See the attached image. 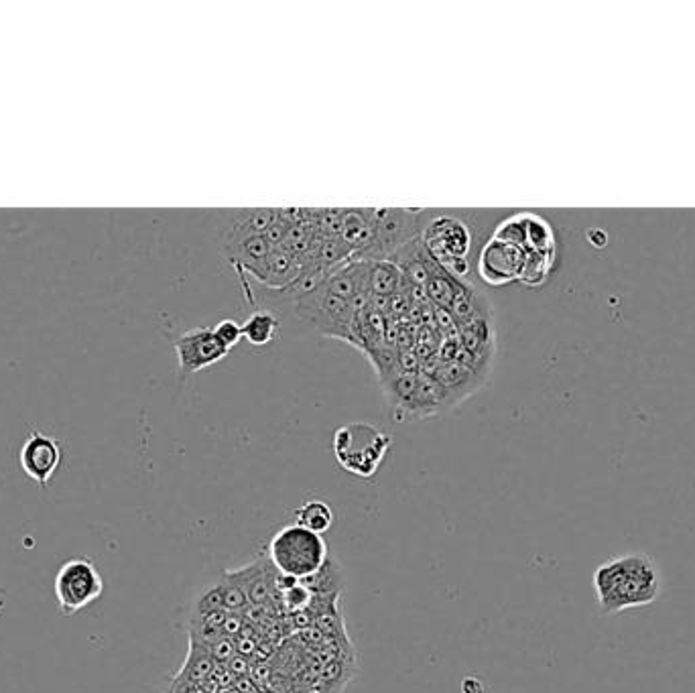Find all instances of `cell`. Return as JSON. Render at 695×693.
I'll list each match as a JSON object with an SVG mask.
<instances>
[{
  "label": "cell",
  "mask_w": 695,
  "mask_h": 693,
  "mask_svg": "<svg viewBox=\"0 0 695 693\" xmlns=\"http://www.w3.org/2000/svg\"><path fill=\"white\" fill-rule=\"evenodd\" d=\"M291 301L295 313L305 324L313 326L328 338L354 344L352 324L358 307L352 301L332 293L324 281L301 295L291 297Z\"/></svg>",
  "instance_id": "obj_4"
},
{
  "label": "cell",
  "mask_w": 695,
  "mask_h": 693,
  "mask_svg": "<svg viewBox=\"0 0 695 693\" xmlns=\"http://www.w3.org/2000/svg\"><path fill=\"white\" fill-rule=\"evenodd\" d=\"M454 275H450L444 267H439L431 273L427 285H425V293L427 297L437 303L439 307H444V309H450L454 299H456V293H458V283L452 279Z\"/></svg>",
  "instance_id": "obj_18"
},
{
  "label": "cell",
  "mask_w": 695,
  "mask_h": 693,
  "mask_svg": "<svg viewBox=\"0 0 695 693\" xmlns=\"http://www.w3.org/2000/svg\"><path fill=\"white\" fill-rule=\"evenodd\" d=\"M368 263V293L374 297H391L401 293L405 285L403 271L391 261H366Z\"/></svg>",
  "instance_id": "obj_14"
},
{
  "label": "cell",
  "mask_w": 695,
  "mask_h": 693,
  "mask_svg": "<svg viewBox=\"0 0 695 693\" xmlns=\"http://www.w3.org/2000/svg\"><path fill=\"white\" fill-rule=\"evenodd\" d=\"M472 240L470 226L462 218L448 214H431L421 234V242L433 261L460 279L470 273Z\"/></svg>",
  "instance_id": "obj_5"
},
{
  "label": "cell",
  "mask_w": 695,
  "mask_h": 693,
  "mask_svg": "<svg viewBox=\"0 0 695 693\" xmlns=\"http://www.w3.org/2000/svg\"><path fill=\"white\" fill-rule=\"evenodd\" d=\"M435 381L441 385V389L446 391L450 407L464 401L468 395H472L480 383L478 376L472 370H466L460 364H446L437 370Z\"/></svg>",
  "instance_id": "obj_13"
},
{
  "label": "cell",
  "mask_w": 695,
  "mask_h": 693,
  "mask_svg": "<svg viewBox=\"0 0 695 693\" xmlns=\"http://www.w3.org/2000/svg\"><path fill=\"white\" fill-rule=\"evenodd\" d=\"M295 519H297V525H301L313 533H318V535L328 533L334 525L332 507L320 498L305 500L301 507L295 511Z\"/></svg>",
  "instance_id": "obj_17"
},
{
  "label": "cell",
  "mask_w": 695,
  "mask_h": 693,
  "mask_svg": "<svg viewBox=\"0 0 695 693\" xmlns=\"http://www.w3.org/2000/svg\"><path fill=\"white\" fill-rule=\"evenodd\" d=\"M218 588H220V594H222V606L226 612H238L242 614L244 608L248 606V598L246 594L242 592V588L232 580V576L226 572L222 576V580L218 582Z\"/></svg>",
  "instance_id": "obj_19"
},
{
  "label": "cell",
  "mask_w": 695,
  "mask_h": 693,
  "mask_svg": "<svg viewBox=\"0 0 695 693\" xmlns=\"http://www.w3.org/2000/svg\"><path fill=\"white\" fill-rule=\"evenodd\" d=\"M462 342H464V350L472 358L490 360L494 352V330L490 324V315H484V318H476L464 324Z\"/></svg>",
  "instance_id": "obj_15"
},
{
  "label": "cell",
  "mask_w": 695,
  "mask_h": 693,
  "mask_svg": "<svg viewBox=\"0 0 695 693\" xmlns=\"http://www.w3.org/2000/svg\"><path fill=\"white\" fill-rule=\"evenodd\" d=\"M525 261H527V250H523L517 244L490 236V240H486L480 248L478 277L492 287L509 285L515 281L521 283Z\"/></svg>",
  "instance_id": "obj_8"
},
{
  "label": "cell",
  "mask_w": 695,
  "mask_h": 693,
  "mask_svg": "<svg viewBox=\"0 0 695 693\" xmlns=\"http://www.w3.org/2000/svg\"><path fill=\"white\" fill-rule=\"evenodd\" d=\"M328 545L322 535L297 523L279 529L269 543V561L279 576L305 582L328 561Z\"/></svg>",
  "instance_id": "obj_2"
},
{
  "label": "cell",
  "mask_w": 695,
  "mask_h": 693,
  "mask_svg": "<svg viewBox=\"0 0 695 693\" xmlns=\"http://www.w3.org/2000/svg\"><path fill=\"white\" fill-rule=\"evenodd\" d=\"M19 462L23 472L39 486H47L61 464V448L57 439L33 431L21 448Z\"/></svg>",
  "instance_id": "obj_11"
},
{
  "label": "cell",
  "mask_w": 695,
  "mask_h": 693,
  "mask_svg": "<svg viewBox=\"0 0 695 693\" xmlns=\"http://www.w3.org/2000/svg\"><path fill=\"white\" fill-rule=\"evenodd\" d=\"M53 588L59 612L72 616L102 596L104 580L90 559L74 557L59 567Z\"/></svg>",
  "instance_id": "obj_7"
},
{
  "label": "cell",
  "mask_w": 695,
  "mask_h": 693,
  "mask_svg": "<svg viewBox=\"0 0 695 693\" xmlns=\"http://www.w3.org/2000/svg\"><path fill=\"white\" fill-rule=\"evenodd\" d=\"M279 318L269 309H257L242 324V338L252 346H267L279 334Z\"/></svg>",
  "instance_id": "obj_16"
},
{
  "label": "cell",
  "mask_w": 695,
  "mask_h": 693,
  "mask_svg": "<svg viewBox=\"0 0 695 693\" xmlns=\"http://www.w3.org/2000/svg\"><path fill=\"white\" fill-rule=\"evenodd\" d=\"M492 236L517 244L527 252H555V232L551 224L537 214H515L498 224Z\"/></svg>",
  "instance_id": "obj_10"
},
{
  "label": "cell",
  "mask_w": 695,
  "mask_h": 693,
  "mask_svg": "<svg viewBox=\"0 0 695 693\" xmlns=\"http://www.w3.org/2000/svg\"><path fill=\"white\" fill-rule=\"evenodd\" d=\"M232 580L242 588V592L248 598V604L252 606H265L273 598L275 582H277V570L271 565V561H257L240 567V570L228 572Z\"/></svg>",
  "instance_id": "obj_12"
},
{
  "label": "cell",
  "mask_w": 695,
  "mask_h": 693,
  "mask_svg": "<svg viewBox=\"0 0 695 693\" xmlns=\"http://www.w3.org/2000/svg\"><path fill=\"white\" fill-rule=\"evenodd\" d=\"M212 328H214L216 338H218L228 350H232V348L242 340V326L236 324L234 320H222V322H218V324L212 326Z\"/></svg>",
  "instance_id": "obj_20"
},
{
  "label": "cell",
  "mask_w": 695,
  "mask_h": 693,
  "mask_svg": "<svg viewBox=\"0 0 695 693\" xmlns=\"http://www.w3.org/2000/svg\"><path fill=\"white\" fill-rule=\"evenodd\" d=\"M594 590L602 614H620L653 604L661 592V572L647 553H626L596 567Z\"/></svg>",
  "instance_id": "obj_1"
},
{
  "label": "cell",
  "mask_w": 695,
  "mask_h": 693,
  "mask_svg": "<svg viewBox=\"0 0 695 693\" xmlns=\"http://www.w3.org/2000/svg\"><path fill=\"white\" fill-rule=\"evenodd\" d=\"M179 374H196L212 364H218L228 356V348L216 338L214 328H194L179 334L173 342Z\"/></svg>",
  "instance_id": "obj_9"
},
{
  "label": "cell",
  "mask_w": 695,
  "mask_h": 693,
  "mask_svg": "<svg viewBox=\"0 0 695 693\" xmlns=\"http://www.w3.org/2000/svg\"><path fill=\"white\" fill-rule=\"evenodd\" d=\"M429 218L425 210H372V244L360 261H391L403 246L421 238Z\"/></svg>",
  "instance_id": "obj_6"
},
{
  "label": "cell",
  "mask_w": 695,
  "mask_h": 693,
  "mask_svg": "<svg viewBox=\"0 0 695 693\" xmlns=\"http://www.w3.org/2000/svg\"><path fill=\"white\" fill-rule=\"evenodd\" d=\"M393 439L372 423H346L336 429L332 450L336 462L348 474L368 480L383 466Z\"/></svg>",
  "instance_id": "obj_3"
}]
</instances>
